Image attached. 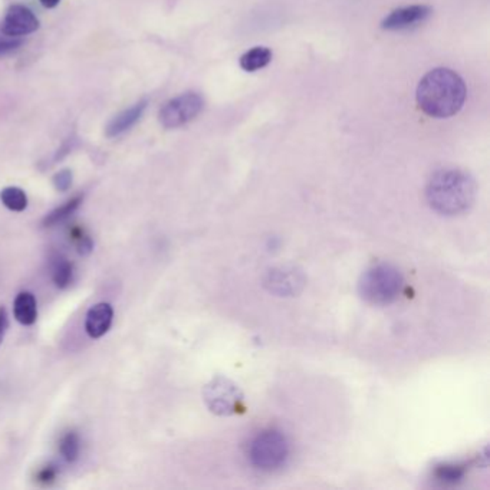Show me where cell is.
<instances>
[{"label": "cell", "instance_id": "obj_1", "mask_svg": "<svg viewBox=\"0 0 490 490\" xmlns=\"http://www.w3.org/2000/svg\"><path fill=\"white\" fill-rule=\"evenodd\" d=\"M466 95V83L457 72L449 68H434L419 82L416 100L426 116L450 118L463 108Z\"/></svg>", "mask_w": 490, "mask_h": 490}, {"label": "cell", "instance_id": "obj_2", "mask_svg": "<svg viewBox=\"0 0 490 490\" xmlns=\"http://www.w3.org/2000/svg\"><path fill=\"white\" fill-rule=\"evenodd\" d=\"M426 198L433 210L444 216L466 212L474 202L476 183L460 168L437 170L429 180Z\"/></svg>", "mask_w": 490, "mask_h": 490}, {"label": "cell", "instance_id": "obj_3", "mask_svg": "<svg viewBox=\"0 0 490 490\" xmlns=\"http://www.w3.org/2000/svg\"><path fill=\"white\" fill-rule=\"evenodd\" d=\"M403 283V275L396 266L379 263L365 270L359 280V293L369 304L388 305L399 298Z\"/></svg>", "mask_w": 490, "mask_h": 490}, {"label": "cell", "instance_id": "obj_4", "mask_svg": "<svg viewBox=\"0 0 490 490\" xmlns=\"http://www.w3.org/2000/svg\"><path fill=\"white\" fill-rule=\"evenodd\" d=\"M290 454L286 436L279 430H265L259 433L249 449L252 464L263 471H273L285 466Z\"/></svg>", "mask_w": 490, "mask_h": 490}, {"label": "cell", "instance_id": "obj_5", "mask_svg": "<svg viewBox=\"0 0 490 490\" xmlns=\"http://www.w3.org/2000/svg\"><path fill=\"white\" fill-rule=\"evenodd\" d=\"M205 108L203 96L198 92H184L163 106L158 114L161 126L167 130L178 128L198 117Z\"/></svg>", "mask_w": 490, "mask_h": 490}, {"label": "cell", "instance_id": "obj_6", "mask_svg": "<svg viewBox=\"0 0 490 490\" xmlns=\"http://www.w3.org/2000/svg\"><path fill=\"white\" fill-rule=\"evenodd\" d=\"M205 402L219 416H230L240 409L243 396L236 384L225 377L213 378L205 387Z\"/></svg>", "mask_w": 490, "mask_h": 490}, {"label": "cell", "instance_id": "obj_7", "mask_svg": "<svg viewBox=\"0 0 490 490\" xmlns=\"http://www.w3.org/2000/svg\"><path fill=\"white\" fill-rule=\"evenodd\" d=\"M265 285L267 289L280 297L297 295L305 285V277L301 270L293 266H280L267 272Z\"/></svg>", "mask_w": 490, "mask_h": 490}, {"label": "cell", "instance_id": "obj_8", "mask_svg": "<svg viewBox=\"0 0 490 490\" xmlns=\"http://www.w3.org/2000/svg\"><path fill=\"white\" fill-rule=\"evenodd\" d=\"M433 14V9L426 5H412L396 9L388 16L384 18L381 22V28L384 31L399 32V31H409L423 25Z\"/></svg>", "mask_w": 490, "mask_h": 490}, {"label": "cell", "instance_id": "obj_9", "mask_svg": "<svg viewBox=\"0 0 490 490\" xmlns=\"http://www.w3.org/2000/svg\"><path fill=\"white\" fill-rule=\"evenodd\" d=\"M39 29V19L34 12L25 6L14 5L8 9L5 19L0 24V32L22 38L25 35L34 34Z\"/></svg>", "mask_w": 490, "mask_h": 490}, {"label": "cell", "instance_id": "obj_10", "mask_svg": "<svg viewBox=\"0 0 490 490\" xmlns=\"http://www.w3.org/2000/svg\"><path fill=\"white\" fill-rule=\"evenodd\" d=\"M113 318H114V311L113 307L107 302H101V304H96L93 305L85 318V331L86 334L96 340V338H101L103 335H106L113 324Z\"/></svg>", "mask_w": 490, "mask_h": 490}, {"label": "cell", "instance_id": "obj_11", "mask_svg": "<svg viewBox=\"0 0 490 490\" xmlns=\"http://www.w3.org/2000/svg\"><path fill=\"white\" fill-rule=\"evenodd\" d=\"M147 106H148V100H141V101L136 103L134 106H131L130 108L117 114L108 123V126L106 128L107 137H110V138L120 137L124 133H127L128 130H131L141 120L144 111L147 110Z\"/></svg>", "mask_w": 490, "mask_h": 490}, {"label": "cell", "instance_id": "obj_12", "mask_svg": "<svg viewBox=\"0 0 490 490\" xmlns=\"http://www.w3.org/2000/svg\"><path fill=\"white\" fill-rule=\"evenodd\" d=\"M14 315L22 325H32L38 318L36 298L31 292H21L14 302Z\"/></svg>", "mask_w": 490, "mask_h": 490}, {"label": "cell", "instance_id": "obj_13", "mask_svg": "<svg viewBox=\"0 0 490 490\" xmlns=\"http://www.w3.org/2000/svg\"><path fill=\"white\" fill-rule=\"evenodd\" d=\"M272 51L266 46H255L240 56V68L246 72H255L267 66L272 61Z\"/></svg>", "mask_w": 490, "mask_h": 490}, {"label": "cell", "instance_id": "obj_14", "mask_svg": "<svg viewBox=\"0 0 490 490\" xmlns=\"http://www.w3.org/2000/svg\"><path fill=\"white\" fill-rule=\"evenodd\" d=\"M0 200L12 212H24L28 208L26 193L19 187H6L0 193Z\"/></svg>", "mask_w": 490, "mask_h": 490}, {"label": "cell", "instance_id": "obj_15", "mask_svg": "<svg viewBox=\"0 0 490 490\" xmlns=\"http://www.w3.org/2000/svg\"><path fill=\"white\" fill-rule=\"evenodd\" d=\"M82 203V195H76V198L71 199L69 202H66L65 205H62L61 208L52 210L45 219H44V226L46 228H52L61 222H63L65 219H68Z\"/></svg>", "mask_w": 490, "mask_h": 490}, {"label": "cell", "instance_id": "obj_16", "mask_svg": "<svg viewBox=\"0 0 490 490\" xmlns=\"http://www.w3.org/2000/svg\"><path fill=\"white\" fill-rule=\"evenodd\" d=\"M72 275H73V265L65 257L56 259L52 269V279L55 285L61 289L66 287L72 280Z\"/></svg>", "mask_w": 490, "mask_h": 490}, {"label": "cell", "instance_id": "obj_17", "mask_svg": "<svg viewBox=\"0 0 490 490\" xmlns=\"http://www.w3.org/2000/svg\"><path fill=\"white\" fill-rule=\"evenodd\" d=\"M79 450H81V441H79L78 434L73 433V432L66 433L62 437L61 444H59V451H61L62 457L66 461L73 463L78 459V456H79Z\"/></svg>", "mask_w": 490, "mask_h": 490}, {"label": "cell", "instance_id": "obj_18", "mask_svg": "<svg viewBox=\"0 0 490 490\" xmlns=\"http://www.w3.org/2000/svg\"><path fill=\"white\" fill-rule=\"evenodd\" d=\"M69 236L72 238V240L75 242L76 245V249H78V253L85 256V255H89L93 249V245H92V240L91 238L83 232L82 228H73L71 232H69Z\"/></svg>", "mask_w": 490, "mask_h": 490}, {"label": "cell", "instance_id": "obj_19", "mask_svg": "<svg viewBox=\"0 0 490 490\" xmlns=\"http://www.w3.org/2000/svg\"><path fill=\"white\" fill-rule=\"evenodd\" d=\"M22 44H24L22 38L0 34V55H6L12 51H16Z\"/></svg>", "mask_w": 490, "mask_h": 490}, {"label": "cell", "instance_id": "obj_20", "mask_svg": "<svg viewBox=\"0 0 490 490\" xmlns=\"http://www.w3.org/2000/svg\"><path fill=\"white\" fill-rule=\"evenodd\" d=\"M72 184V171L71 170H61L53 175V185L59 191L69 190Z\"/></svg>", "mask_w": 490, "mask_h": 490}, {"label": "cell", "instance_id": "obj_21", "mask_svg": "<svg viewBox=\"0 0 490 490\" xmlns=\"http://www.w3.org/2000/svg\"><path fill=\"white\" fill-rule=\"evenodd\" d=\"M56 477V469H53L52 466H46L42 470H39L38 473V481L44 483V484H49L55 480Z\"/></svg>", "mask_w": 490, "mask_h": 490}, {"label": "cell", "instance_id": "obj_22", "mask_svg": "<svg viewBox=\"0 0 490 490\" xmlns=\"http://www.w3.org/2000/svg\"><path fill=\"white\" fill-rule=\"evenodd\" d=\"M461 474H463V471L459 469V467H450V466H446V467H443L441 470H440V479H443V480H457L459 477H461Z\"/></svg>", "mask_w": 490, "mask_h": 490}, {"label": "cell", "instance_id": "obj_23", "mask_svg": "<svg viewBox=\"0 0 490 490\" xmlns=\"http://www.w3.org/2000/svg\"><path fill=\"white\" fill-rule=\"evenodd\" d=\"M9 328V318H8V312L4 307H0V344H2L5 334Z\"/></svg>", "mask_w": 490, "mask_h": 490}, {"label": "cell", "instance_id": "obj_24", "mask_svg": "<svg viewBox=\"0 0 490 490\" xmlns=\"http://www.w3.org/2000/svg\"><path fill=\"white\" fill-rule=\"evenodd\" d=\"M59 2H61V0H41L42 6H45V8H48V9L56 8V6L59 5Z\"/></svg>", "mask_w": 490, "mask_h": 490}]
</instances>
